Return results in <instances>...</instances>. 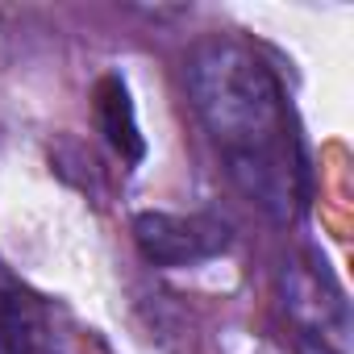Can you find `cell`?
Segmentation results:
<instances>
[{"mask_svg": "<svg viewBox=\"0 0 354 354\" xmlns=\"http://www.w3.org/2000/svg\"><path fill=\"white\" fill-rule=\"evenodd\" d=\"M184 75L238 188L267 217L292 221L308 205V158L271 67L234 38H209L188 55Z\"/></svg>", "mask_w": 354, "mask_h": 354, "instance_id": "1", "label": "cell"}, {"mask_svg": "<svg viewBox=\"0 0 354 354\" xmlns=\"http://www.w3.org/2000/svg\"><path fill=\"white\" fill-rule=\"evenodd\" d=\"M133 242L154 267H192L217 259L230 246V225L209 213H192V217L142 213L133 221Z\"/></svg>", "mask_w": 354, "mask_h": 354, "instance_id": "2", "label": "cell"}, {"mask_svg": "<svg viewBox=\"0 0 354 354\" xmlns=\"http://www.w3.org/2000/svg\"><path fill=\"white\" fill-rule=\"evenodd\" d=\"M92 109H96V125L104 133V142L125 158V162H142L146 158V138L138 129L133 117V100L121 75H104L92 92Z\"/></svg>", "mask_w": 354, "mask_h": 354, "instance_id": "3", "label": "cell"}, {"mask_svg": "<svg viewBox=\"0 0 354 354\" xmlns=\"http://www.w3.org/2000/svg\"><path fill=\"white\" fill-rule=\"evenodd\" d=\"M0 350L5 354H46L50 350L46 317L21 292H0Z\"/></svg>", "mask_w": 354, "mask_h": 354, "instance_id": "4", "label": "cell"}, {"mask_svg": "<svg viewBox=\"0 0 354 354\" xmlns=\"http://www.w3.org/2000/svg\"><path fill=\"white\" fill-rule=\"evenodd\" d=\"M296 346H300V354H337L333 346H325L321 337H313V333H300L296 337Z\"/></svg>", "mask_w": 354, "mask_h": 354, "instance_id": "5", "label": "cell"}, {"mask_svg": "<svg viewBox=\"0 0 354 354\" xmlns=\"http://www.w3.org/2000/svg\"><path fill=\"white\" fill-rule=\"evenodd\" d=\"M46 354H55V350H46Z\"/></svg>", "mask_w": 354, "mask_h": 354, "instance_id": "6", "label": "cell"}]
</instances>
